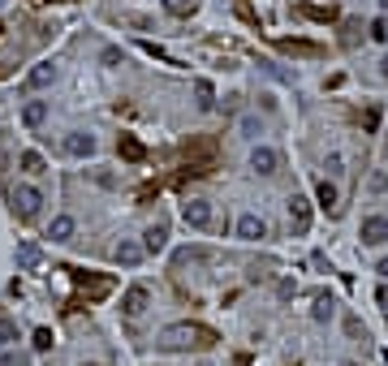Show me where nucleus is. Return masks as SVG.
I'll return each mask as SVG.
<instances>
[{
	"mask_svg": "<svg viewBox=\"0 0 388 366\" xmlns=\"http://www.w3.org/2000/svg\"><path fill=\"white\" fill-rule=\"evenodd\" d=\"M345 328H349V336H363V341H367V328H363V323H358V319H349V323H345Z\"/></svg>",
	"mask_w": 388,
	"mask_h": 366,
	"instance_id": "nucleus-33",
	"label": "nucleus"
},
{
	"mask_svg": "<svg viewBox=\"0 0 388 366\" xmlns=\"http://www.w3.org/2000/svg\"><path fill=\"white\" fill-rule=\"evenodd\" d=\"M323 168H328V177H341V172H345V160H341V151H332L328 160H323Z\"/></svg>",
	"mask_w": 388,
	"mask_h": 366,
	"instance_id": "nucleus-25",
	"label": "nucleus"
},
{
	"mask_svg": "<svg viewBox=\"0 0 388 366\" xmlns=\"http://www.w3.org/2000/svg\"><path fill=\"white\" fill-rule=\"evenodd\" d=\"M250 172L255 177H277L281 172V151L277 147H255L250 151Z\"/></svg>",
	"mask_w": 388,
	"mask_h": 366,
	"instance_id": "nucleus-3",
	"label": "nucleus"
},
{
	"mask_svg": "<svg viewBox=\"0 0 388 366\" xmlns=\"http://www.w3.org/2000/svg\"><path fill=\"white\" fill-rule=\"evenodd\" d=\"M35 5H43V0H35Z\"/></svg>",
	"mask_w": 388,
	"mask_h": 366,
	"instance_id": "nucleus-40",
	"label": "nucleus"
},
{
	"mask_svg": "<svg viewBox=\"0 0 388 366\" xmlns=\"http://www.w3.org/2000/svg\"><path fill=\"white\" fill-rule=\"evenodd\" d=\"M358 237H363V246H384L388 242V216H367L358 225Z\"/></svg>",
	"mask_w": 388,
	"mask_h": 366,
	"instance_id": "nucleus-5",
	"label": "nucleus"
},
{
	"mask_svg": "<svg viewBox=\"0 0 388 366\" xmlns=\"http://www.w3.org/2000/svg\"><path fill=\"white\" fill-rule=\"evenodd\" d=\"M376 272H380V276L388 280V259H380V267H376Z\"/></svg>",
	"mask_w": 388,
	"mask_h": 366,
	"instance_id": "nucleus-36",
	"label": "nucleus"
},
{
	"mask_svg": "<svg viewBox=\"0 0 388 366\" xmlns=\"http://www.w3.org/2000/svg\"><path fill=\"white\" fill-rule=\"evenodd\" d=\"M142 254H147V250H142L138 242H121V246H117V263H121V267H138Z\"/></svg>",
	"mask_w": 388,
	"mask_h": 366,
	"instance_id": "nucleus-15",
	"label": "nucleus"
},
{
	"mask_svg": "<svg viewBox=\"0 0 388 366\" xmlns=\"http://www.w3.org/2000/svg\"><path fill=\"white\" fill-rule=\"evenodd\" d=\"M142 52H151V56H160V60H169V52L160 43H142Z\"/></svg>",
	"mask_w": 388,
	"mask_h": 366,
	"instance_id": "nucleus-32",
	"label": "nucleus"
},
{
	"mask_svg": "<svg viewBox=\"0 0 388 366\" xmlns=\"http://www.w3.org/2000/svg\"><path fill=\"white\" fill-rule=\"evenodd\" d=\"M380 73H384V82H388V56H384V60H380Z\"/></svg>",
	"mask_w": 388,
	"mask_h": 366,
	"instance_id": "nucleus-37",
	"label": "nucleus"
},
{
	"mask_svg": "<svg viewBox=\"0 0 388 366\" xmlns=\"http://www.w3.org/2000/svg\"><path fill=\"white\" fill-rule=\"evenodd\" d=\"M18 168L30 172V177H39V172H43V155H39V151H22V155H18Z\"/></svg>",
	"mask_w": 388,
	"mask_h": 366,
	"instance_id": "nucleus-16",
	"label": "nucleus"
},
{
	"mask_svg": "<svg viewBox=\"0 0 388 366\" xmlns=\"http://www.w3.org/2000/svg\"><path fill=\"white\" fill-rule=\"evenodd\" d=\"M341 366H358V362H349V358H345V362H341Z\"/></svg>",
	"mask_w": 388,
	"mask_h": 366,
	"instance_id": "nucleus-38",
	"label": "nucleus"
},
{
	"mask_svg": "<svg viewBox=\"0 0 388 366\" xmlns=\"http://www.w3.org/2000/svg\"><path fill=\"white\" fill-rule=\"evenodd\" d=\"M376 301H380V306L388 310V284H380V289H376Z\"/></svg>",
	"mask_w": 388,
	"mask_h": 366,
	"instance_id": "nucleus-34",
	"label": "nucleus"
},
{
	"mask_svg": "<svg viewBox=\"0 0 388 366\" xmlns=\"http://www.w3.org/2000/svg\"><path fill=\"white\" fill-rule=\"evenodd\" d=\"M237 237H241V242H263V237H268V225H263V216L246 211V216L237 220Z\"/></svg>",
	"mask_w": 388,
	"mask_h": 366,
	"instance_id": "nucleus-9",
	"label": "nucleus"
},
{
	"mask_svg": "<svg viewBox=\"0 0 388 366\" xmlns=\"http://www.w3.org/2000/svg\"><path fill=\"white\" fill-rule=\"evenodd\" d=\"M18 267H26V272H30V267H39V250L35 246H18Z\"/></svg>",
	"mask_w": 388,
	"mask_h": 366,
	"instance_id": "nucleus-23",
	"label": "nucleus"
},
{
	"mask_svg": "<svg viewBox=\"0 0 388 366\" xmlns=\"http://www.w3.org/2000/svg\"><path fill=\"white\" fill-rule=\"evenodd\" d=\"M315 198H319V207H323V211H336V185H332V181H319Z\"/></svg>",
	"mask_w": 388,
	"mask_h": 366,
	"instance_id": "nucleus-18",
	"label": "nucleus"
},
{
	"mask_svg": "<svg viewBox=\"0 0 388 366\" xmlns=\"http://www.w3.org/2000/svg\"><path fill=\"white\" fill-rule=\"evenodd\" d=\"M311 319H315V323H332V319H336V297H332V293H319V297H315Z\"/></svg>",
	"mask_w": 388,
	"mask_h": 366,
	"instance_id": "nucleus-11",
	"label": "nucleus"
},
{
	"mask_svg": "<svg viewBox=\"0 0 388 366\" xmlns=\"http://www.w3.org/2000/svg\"><path fill=\"white\" fill-rule=\"evenodd\" d=\"M52 82H56V65H52V60H39V65L26 73V91H43Z\"/></svg>",
	"mask_w": 388,
	"mask_h": 366,
	"instance_id": "nucleus-10",
	"label": "nucleus"
},
{
	"mask_svg": "<svg viewBox=\"0 0 388 366\" xmlns=\"http://www.w3.org/2000/svg\"><path fill=\"white\" fill-rule=\"evenodd\" d=\"M43 121H47V104H43V100H30V104L22 108V125H26V130H39Z\"/></svg>",
	"mask_w": 388,
	"mask_h": 366,
	"instance_id": "nucleus-14",
	"label": "nucleus"
},
{
	"mask_svg": "<svg viewBox=\"0 0 388 366\" xmlns=\"http://www.w3.org/2000/svg\"><path fill=\"white\" fill-rule=\"evenodd\" d=\"M39 207H43V194L35 185H18V190H13V211H18L22 220H35Z\"/></svg>",
	"mask_w": 388,
	"mask_h": 366,
	"instance_id": "nucleus-4",
	"label": "nucleus"
},
{
	"mask_svg": "<svg viewBox=\"0 0 388 366\" xmlns=\"http://www.w3.org/2000/svg\"><path fill=\"white\" fill-rule=\"evenodd\" d=\"M100 60H104V65H121V47H104Z\"/></svg>",
	"mask_w": 388,
	"mask_h": 366,
	"instance_id": "nucleus-30",
	"label": "nucleus"
},
{
	"mask_svg": "<svg viewBox=\"0 0 388 366\" xmlns=\"http://www.w3.org/2000/svg\"><path fill=\"white\" fill-rule=\"evenodd\" d=\"M74 233H78L74 216H56L52 225H47V237H52V242H74Z\"/></svg>",
	"mask_w": 388,
	"mask_h": 366,
	"instance_id": "nucleus-13",
	"label": "nucleus"
},
{
	"mask_svg": "<svg viewBox=\"0 0 388 366\" xmlns=\"http://www.w3.org/2000/svg\"><path fill=\"white\" fill-rule=\"evenodd\" d=\"M164 13H173V18H190L194 0H164Z\"/></svg>",
	"mask_w": 388,
	"mask_h": 366,
	"instance_id": "nucleus-21",
	"label": "nucleus"
},
{
	"mask_svg": "<svg viewBox=\"0 0 388 366\" xmlns=\"http://www.w3.org/2000/svg\"><path fill=\"white\" fill-rule=\"evenodd\" d=\"M52 341H56V336H52V328H35V336H30V345H35L39 354H47V349H52Z\"/></svg>",
	"mask_w": 388,
	"mask_h": 366,
	"instance_id": "nucleus-22",
	"label": "nucleus"
},
{
	"mask_svg": "<svg viewBox=\"0 0 388 366\" xmlns=\"http://www.w3.org/2000/svg\"><path fill=\"white\" fill-rule=\"evenodd\" d=\"M182 220L190 229H207V225H212V203H207V198H190L182 207Z\"/></svg>",
	"mask_w": 388,
	"mask_h": 366,
	"instance_id": "nucleus-6",
	"label": "nucleus"
},
{
	"mask_svg": "<svg viewBox=\"0 0 388 366\" xmlns=\"http://www.w3.org/2000/svg\"><path fill=\"white\" fill-rule=\"evenodd\" d=\"M190 345H212V332L199 323H169L160 332V349H190Z\"/></svg>",
	"mask_w": 388,
	"mask_h": 366,
	"instance_id": "nucleus-1",
	"label": "nucleus"
},
{
	"mask_svg": "<svg viewBox=\"0 0 388 366\" xmlns=\"http://www.w3.org/2000/svg\"><path fill=\"white\" fill-rule=\"evenodd\" d=\"M0 366H26V354H13V349H0Z\"/></svg>",
	"mask_w": 388,
	"mask_h": 366,
	"instance_id": "nucleus-27",
	"label": "nucleus"
},
{
	"mask_svg": "<svg viewBox=\"0 0 388 366\" xmlns=\"http://www.w3.org/2000/svg\"><path fill=\"white\" fill-rule=\"evenodd\" d=\"M294 293H298V284H294V280H281V284H277V297H281V301H289Z\"/></svg>",
	"mask_w": 388,
	"mask_h": 366,
	"instance_id": "nucleus-29",
	"label": "nucleus"
},
{
	"mask_svg": "<svg viewBox=\"0 0 388 366\" xmlns=\"http://www.w3.org/2000/svg\"><path fill=\"white\" fill-rule=\"evenodd\" d=\"M13 341H18V323H13L9 314H0V349L13 345Z\"/></svg>",
	"mask_w": 388,
	"mask_h": 366,
	"instance_id": "nucleus-20",
	"label": "nucleus"
},
{
	"mask_svg": "<svg viewBox=\"0 0 388 366\" xmlns=\"http://www.w3.org/2000/svg\"><path fill=\"white\" fill-rule=\"evenodd\" d=\"M371 39H376V43H384V39H388V26H384L380 18H376V22H371Z\"/></svg>",
	"mask_w": 388,
	"mask_h": 366,
	"instance_id": "nucleus-31",
	"label": "nucleus"
},
{
	"mask_svg": "<svg viewBox=\"0 0 388 366\" xmlns=\"http://www.w3.org/2000/svg\"><path fill=\"white\" fill-rule=\"evenodd\" d=\"M74 280L83 284V289H91V293H108V289H112V280H108V276H100V280H91V276H83V272H74Z\"/></svg>",
	"mask_w": 388,
	"mask_h": 366,
	"instance_id": "nucleus-19",
	"label": "nucleus"
},
{
	"mask_svg": "<svg viewBox=\"0 0 388 366\" xmlns=\"http://www.w3.org/2000/svg\"><path fill=\"white\" fill-rule=\"evenodd\" d=\"M371 194H384V190H388V172H371Z\"/></svg>",
	"mask_w": 388,
	"mask_h": 366,
	"instance_id": "nucleus-28",
	"label": "nucleus"
},
{
	"mask_svg": "<svg viewBox=\"0 0 388 366\" xmlns=\"http://www.w3.org/2000/svg\"><path fill=\"white\" fill-rule=\"evenodd\" d=\"M289 225H294V233L311 229V203H306L302 194H289Z\"/></svg>",
	"mask_w": 388,
	"mask_h": 366,
	"instance_id": "nucleus-8",
	"label": "nucleus"
},
{
	"mask_svg": "<svg viewBox=\"0 0 388 366\" xmlns=\"http://www.w3.org/2000/svg\"><path fill=\"white\" fill-rule=\"evenodd\" d=\"M194 91H199V108H212V82H194Z\"/></svg>",
	"mask_w": 388,
	"mask_h": 366,
	"instance_id": "nucleus-26",
	"label": "nucleus"
},
{
	"mask_svg": "<svg viewBox=\"0 0 388 366\" xmlns=\"http://www.w3.org/2000/svg\"><path fill=\"white\" fill-rule=\"evenodd\" d=\"M164 246H169V229L164 225H151L147 233H142V250L147 254H164Z\"/></svg>",
	"mask_w": 388,
	"mask_h": 366,
	"instance_id": "nucleus-12",
	"label": "nucleus"
},
{
	"mask_svg": "<svg viewBox=\"0 0 388 366\" xmlns=\"http://www.w3.org/2000/svg\"><path fill=\"white\" fill-rule=\"evenodd\" d=\"M65 155H74V160H87V155H95V134H83V130H74V134H65Z\"/></svg>",
	"mask_w": 388,
	"mask_h": 366,
	"instance_id": "nucleus-7",
	"label": "nucleus"
},
{
	"mask_svg": "<svg viewBox=\"0 0 388 366\" xmlns=\"http://www.w3.org/2000/svg\"><path fill=\"white\" fill-rule=\"evenodd\" d=\"M237 130L246 134V138H259V134H263V125H259V117H241V121H237Z\"/></svg>",
	"mask_w": 388,
	"mask_h": 366,
	"instance_id": "nucleus-24",
	"label": "nucleus"
},
{
	"mask_svg": "<svg viewBox=\"0 0 388 366\" xmlns=\"http://www.w3.org/2000/svg\"><path fill=\"white\" fill-rule=\"evenodd\" d=\"M147 306H151V289H147V284H129L125 297H121V314H125V319H142Z\"/></svg>",
	"mask_w": 388,
	"mask_h": 366,
	"instance_id": "nucleus-2",
	"label": "nucleus"
},
{
	"mask_svg": "<svg viewBox=\"0 0 388 366\" xmlns=\"http://www.w3.org/2000/svg\"><path fill=\"white\" fill-rule=\"evenodd\" d=\"M0 177H5V134H0Z\"/></svg>",
	"mask_w": 388,
	"mask_h": 366,
	"instance_id": "nucleus-35",
	"label": "nucleus"
},
{
	"mask_svg": "<svg viewBox=\"0 0 388 366\" xmlns=\"http://www.w3.org/2000/svg\"><path fill=\"white\" fill-rule=\"evenodd\" d=\"M117 147H121V155H125V160H142V155H147V151H142V142H138L134 134H121V142H117Z\"/></svg>",
	"mask_w": 388,
	"mask_h": 366,
	"instance_id": "nucleus-17",
	"label": "nucleus"
},
{
	"mask_svg": "<svg viewBox=\"0 0 388 366\" xmlns=\"http://www.w3.org/2000/svg\"><path fill=\"white\" fill-rule=\"evenodd\" d=\"M83 366H100V362H83Z\"/></svg>",
	"mask_w": 388,
	"mask_h": 366,
	"instance_id": "nucleus-39",
	"label": "nucleus"
}]
</instances>
